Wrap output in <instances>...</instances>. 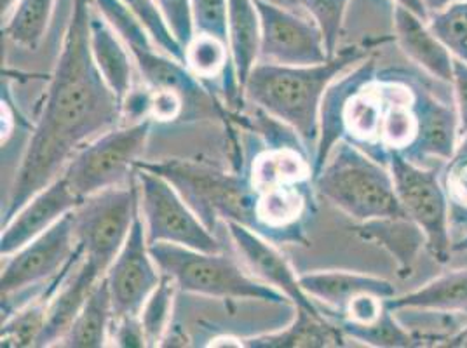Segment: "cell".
<instances>
[{
    "instance_id": "cell-1",
    "label": "cell",
    "mask_w": 467,
    "mask_h": 348,
    "mask_svg": "<svg viewBox=\"0 0 467 348\" xmlns=\"http://www.w3.org/2000/svg\"><path fill=\"white\" fill-rule=\"evenodd\" d=\"M93 0H74L39 118L21 157L2 225L63 173L78 148L122 124L124 103L98 72L91 53Z\"/></svg>"
},
{
    "instance_id": "cell-2",
    "label": "cell",
    "mask_w": 467,
    "mask_h": 348,
    "mask_svg": "<svg viewBox=\"0 0 467 348\" xmlns=\"http://www.w3.org/2000/svg\"><path fill=\"white\" fill-rule=\"evenodd\" d=\"M431 91L398 70H379L368 56L337 78L323 99L312 169L317 173L340 139L388 166L390 152L413 160Z\"/></svg>"
},
{
    "instance_id": "cell-3",
    "label": "cell",
    "mask_w": 467,
    "mask_h": 348,
    "mask_svg": "<svg viewBox=\"0 0 467 348\" xmlns=\"http://www.w3.org/2000/svg\"><path fill=\"white\" fill-rule=\"evenodd\" d=\"M368 58V49L348 46L316 65H274L258 61L244 84V97L281 120L302 138L312 154L319 141L321 107L331 84L354 65Z\"/></svg>"
},
{
    "instance_id": "cell-4",
    "label": "cell",
    "mask_w": 467,
    "mask_h": 348,
    "mask_svg": "<svg viewBox=\"0 0 467 348\" xmlns=\"http://www.w3.org/2000/svg\"><path fill=\"white\" fill-rule=\"evenodd\" d=\"M93 4L130 49L149 91L178 93L183 97L187 120L216 116L227 124V128H233V110L223 107L185 63L159 49L143 25L120 0H93Z\"/></svg>"
},
{
    "instance_id": "cell-5",
    "label": "cell",
    "mask_w": 467,
    "mask_h": 348,
    "mask_svg": "<svg viewBox=\"0 0 467 348\" xmlns=\"http://www.w3.org/2000/svg\"><path fill=\"white\" fill-rule=\"evenodd\" d=\"M314 189L356 223L407 216L389 168L344 139L333 145L327 162L314 174Z\"/></svg>"
},
{
    "instance_id": "cell-6",
    "label": "cell",
    "mask_w": 467,
    "mask_h": 348,
    "mask_svg": "<svg viewBox=\"0 0 467 348\" xmlns=\"http://www.w3.org/2000/svg\"><path fill=\"white\" fill-rule=\"evenodd\" d=\"M137 168L166 178L210 232L220 221H235L254 230L256 197L243 169L227 173L191 159H141Z\"/></svg>"
},
{
    "instance_id": "cell-7",
    "label": "cell",
    "mask_w": 467,
    "mask_h": 348,
    "mask_svg": "<svg viewBox=\"0 0 467 348\" xmlns=\"http://www.w3.org/2000/svg\"><path fill=\"white\" fill-rule=\"evenodd\" d=\"M150 254L161 271L175 281L178 291L218 300L292 305L283 292L258 281L243 263L239 265L223 251H197L161 242L150 246Z\"/></svg>"
},
{
    "instance_id": "cell-8",
    "label": "cell",
    "mask_w": 467,
    "mask_h": 348,
    "mask_svg": "<svg viewBox=\"0 0 467 348\" xmlns=\"http://www.w3.org/2000/svg\"><path fill=\"white\" fill-rule=\"evenodd\" d=\"M152 126L154 120L145 117L98 136L78 148L61 174L82 200L130 185L137 178L138 160L145 152Z\"/></svg>"
},
{
    "instance_id": "cell-9",
    "label": "cell",
    "mask_w": 467,
    "mask_h": 348,
    "mask_svg": "<svg viewBox=\"0 0 467 348\" xmlns=\"http://www.w3.org/2000/svg\"><path fill=\"white\" fill-rule=\"evenodd\" d=\"M76 251L78 235L72 211L18 251L2 258V312L9 313L34 300L47 281L70 263Z\"/></svg>"
},
{
    "instance_id": "cell-10",
    "label": "cell",
    "mask_w": 467,
    "mask_h": 348,
    "mask_svg": "<svg viewBox=\"0 0 467 348\" xmlns=\"http://www.w3.org/2000/svg\"><path fill=\"white\" fill-rule=\"evenodd\" d=\"M140 214L137 178L124 187L88 197L78 210L76 235L82 265L99 279L107 275Z\"/></svg>"
},
{
    "instance_id": "cell-11",
    "label": "cell",
    "mask_w": 467,
    "mask_h": 348,
    "mask_svg": "<svg viewBox=\"0 0 467 348\" xmlns=\"http://www.w3.org/2000/svg\"><path fill=\"white\" fill-rule=\"evenodd\" d=\"M137 183L149 246L166 242L197 251H223L220 241L166 178L137 168Z\"/></svg>"
},
{
    "instance_id": "cell-12",
    "label": "cell",
    "mask_w": 467,
    "mask_h": 348,
    "mask_svg": "<svg viewBox=\"0 0 467 348\" xmlns=\"http://www.w3.org/2000/svg\"><path fill=\"white\" fill-rule=\"evenodd\" d=\"M388 168L403 211L426 233V248L434 260L447 263L451 252L450 210L438 169L411 162L400 152H390Z\"/></svg>"
},
{
    "instance_id": "cell-13",
    "label": "cell",
    "mask_w": 467,
    "mask_h": 348,
    "mask_svg": "<svg viewBox=\"0 0 467 348\" xmlns=\"http://www.w3.org/2000/svg\"><path fill=\"white\" fill-rule=\"evenodd\" d=\"M260 15V59L274 65H316L330 59L319 25L275 0H254Z\"/></svg>"
},
{
    "instance_id": "cell-14",
    "label": "cell",
    "mask_w": 467,
    "mask_h": 348,
    "mask_svg": "<svg viewBox=\"0 0 467 348\" xmlns=\"http://www.w3.org/2000/svg\"><path fill=\"white\" fill-rule=\"evenodd\" d=\"M105 279L109 282L116 317L140 315L145 302L161 282L162 271L150 254L145 225L140 214Z\"/></svg>"
},
{
    "instance_id": "cell-15",
    "label": "cell",
    "mask_w": 467,
    "mask_h": 348,
    "mask_svg": "<svg viewBox=\"0 0 467 348\" xmlns=\"http://www.w3.org/2000/svg\"><path fill=\"white\" fill-rule=\"evenodd\" d=\"M225 229L235 254L239 256L246 271L258 281L283 292L292 302L293 309H306L312 313H321L317 303L302 290L298 279L300 275L295 273L290 261L275 248V244L235 221H225Z\"/></svg>"
},
{
    "instance_id": "cell-16",
    "label": "cell",
    "mask_w": 467,
    "mask_h": 348,
    "mask_svg": "<svg viewBox=\"0 0 467 348\" xmlns=\"http://www.w3.org/2000/svg\"><path fill=\"white\" fill-rule=\"evenodd\" d=\"M84 200L78 197L63 174L34 195L16 216L2 225L0 254L2 258L21 250L25 244L58 223L63 216L76 211Z\"/></svg>"
},
{
    "instance_id": "cell-17",
    "label": "cell",
    "mask_w": 467,
    "mask_h": 348,
    "mask_svg": "<svg viewBox=\"0 0 467 348\" xmlns=\"http://www.w3.org/2000/svg\"><path fill=\"white\" fill-rule=\"evenodd\" d=\"M300 286L327 317L340 315L350 302L361 294H375L384 300L396 296L392 282L367 273L348 271H319L302 273Z\"/></svg>"
},
{
    "instance_id": "cell-18",
    "label": "cell",
    "mask_w": 467,
    "mask_h": 348,
    "mask_svg": "<svg viewBox=\"0 0 467 348\" xmlns=\"http://www.w3.org/2000/svg\"><path fill=\"white\" fill-rule=\"evenodd\" d=\"M392 26L394 39L405 56L431 77L451 86L453 55L447 44L429 28V21L401 5H394Z\"/></svg>"
},
{
    "instance_id": "cell-19",
    "label": "cell",
    "mask_w": 467,
    "mask_h": 348,
    "mask_svg": "<svg viewBox=\"0 0 467 348\" xmlns=\"http://www.w3.org/2000/svg\"><path fill=\"white\" fill-rule=\"evenodd\" d=\"M91 53L107 86L122 103L133 93V58L112 25L93 4L91 13Z\"/></svg>"
},
{
    "instance_id": "cell-20",
    "label": "cell",
    "mask_w": 467,
    "mask_h": 348,
    "mask_svg": "<svg viewBox=\"0 0 467 348\" xmlns=\"http://www.w3.org/2000/svg\"><path fill=\"white\" fill-rule=\"evenodd\" d=\"M296 315L292 324L281 331L258 334L243 340L248 348H325L344 347L346 334L335 321L309 310L295 309Z\"/></svg>"
},
{
    "instance_id": "cell-21",
    "label": "cell",
    "mask_w": 467,
    "mask_h": 348,
    "mask_svg": "<svg viewBox=\"0 0 467 348\" xmlns=\"http://www.w3.org/2000/svg\"><path fill=\"white\" fill-rule=\"evenodd\" d=\"M363 241L382 246L396 260L400 275H410L420 250L428 246L426 233L409 216H389L359 221L352 227Z\"/></svg>"
},
{
    "instance_id": "cell-22",
    "label": "cell",
    "mask_w": 467,
    "mask_h": 348,
    "mask_svg": "<svg viewBox=\"0 0 467 348\" xmlns=\"http://www.w3.org/2000/svg\"><path fill=\"white\" fill-rule=\"evenodd\" d=\"M114 307L109 282L103 277L91 291L84 307L72 322L58 347L103 348L110 345V329L114 322Z\"/></svg>"
},
{
    "instance_id": "cell-23",
    "label": "cell",
    "mask_w": 467,
    "mask_h": 348,
    "mask_svg": "<svg viewBox=\"0 0 467 348\" xmlns=\"http://www.w3.org/2000/svg\"><path fill=\"white\" fill-rule=\"evenodd\" d=\"M260 15L254 0H229V49L243 93L260 59Z\"/></svg>"
},
{
    "instance_id": "cell-24",
    "label": "cell",
    "mask_w": 467,
    "mask_h": 348,
    "mask_svg": "<svg viewBox=\"0 0 467 348\" xmlns=\"http://www.w3.org/2000/svg\"><path fill=\"white\" fill-rule=\"evenodd\" d=\"M392 312L401 310H431V312H461L467 310V271H448L419 290L386 300Z\"/></svg>"
},
{
    "instance_id": "cell-25",
    "label": "cell",
    "mask_w": 467,
    "mask_h": 348,
    "mask_svg": "<svg viewBox=\"0 0 467 348\" xmlns=\"http://www.w3.org/2000/svg\"><path fill=\"white\" fill-rule=\"evenodd\" d=\"M57 0H18L4 18L2 34L25 51H37L47 34Z\"/></svg>"
},
{
    "instance_id": "cell-26",
    "label": "cell",
    "mask_w": 467,
    "mask_h": 348,
    "mask_svg": "<svg viewBox=\"0 0 467 348\" xmlns=\"http://www.w3.org/2000/svg\"><path fill=\"white\" fill-rule=\"evenodd\" d=\"M49 303L51 298L42 291L39 296L4 317L0 329V345L13 348L36 347L40 333L46 326Z\"/></svg>"
},
{
    "instance_id": "cell-27",
    "label": "cell",
    "mask_w": 467,
    "mask_h": 348,
    "mask_svg": "<svg viewBox=\"0 0 467 348\" xmlns=\"http://www.w3.org/2000/svg\"><path fill=\"white\" fill-rule=\"evenodd\" d=\"M342 333L356 342H361L368 347L407 348L419 347V340L403 328L394 312L388 309L382 312L379 319L368 324H354V322H337Z\"/></svg>"
},
{
    "instance_id": "cell-28",
    "label": "cell",
    "mask_w": 467,
    "mask_h": 348,
    "mask_svg": "<svg viewBox=\"0 0 467 348\" xmlns=\"http://www.w3.org/2000/svg\"><path fill=\"white\" fill-rule=\"evenodd\" d=\"M178 286L175 281L162 273L161 282L157 284L154 292L145 302L143 309L140 312V321L145 333L147 348H156L162 345L164 336L171 328V315Z\"/></svg>"
},
{
    "instance_id": "cell-29",
    "label": "cell",
    "mask_w": 467,
    "mask_h": 348,
    "mask_svg": "<svg viewBox=\"0 0 467 348\" xmlns=\"http://www.w3.org/2000/svg\"><path fill=\"white\" fill-rule=\"evenodd\" d=\"M128 11L137 18L149 36L156 42L157 47L166 55L185 63V49L176 40L168 21L164 18L156 0H120Z\"/></svg>"
},
{
    "instance_id": "cell-30",
    "label": "cell",
    "mask_w": 467,
    "mask_h": 348,
    "mask_svg": "<svg viewBox=\"0 0 467 348\" xmlns=\"http://www.w3.org/2000/svg\"><path fill=\"white\" fill-rule=\"evenodd\" d=\"M293 2L298 4L307 13V16H311L312 20L319 25L331 58L338 51V40L342 36L350 0H293Z\"/></svg>"
},
{
    "instance_id": "cell-31",
    "label": "cell",
    "mask_w": 467,
    "mask_h": 348,
    "mask_svg": "<svg viewBox=\"0 0 467 348\" xmlns=\"http://www.w3.org/2000/svg\"><path fill=\"white\" fill-rule=\"evenodd\" d=\"M429 28L447 44L455 58L467 61V2L431 15Z\"/></svg>"
},
{
    "instance_id": "cell-32",
    "label": "cell",
    "mask_w": 467,
    "mask_h": 348,
    "mask_svg": "<svg viewBox=\"0 0 467 348\" xmlns=\"http://www.w3.org/2000/svg\"><path fill=\"white\" fill-rule=\"evenodd\" d=\"M195 34L229 44V0H191Z\"/></svg>"
},
{
    "instance_id": "cell-33",
    "label": "cell",
    "mask_w": 467,
    "mask_h": 348,
    "mask_svg": "<svg viewBox=\"0 0 467 348\" xmlns=\"http://www.w3.org/2000/svg\"><path fill=\"white\" fill-rule=\"evenodd\" d=\"M176 40L183 49L194 39L195 28L191 0H156Z\"/></svg>"
},
{
    "instance_id": "cell-34",
    "label": "cell",
    "mask_w": 467,
    "mask_h": 348,
    "mask_svg": "<svg viewBox=\"0 0 467 348\" xmlns=\"http://www.w3.org/2000/svg\"><path fill=\"white\" fill-rule=\"evenodd\" d=\"M110 345L122 348H147L140 315L114 317L110 329Z\"/></svg>"
},
{
    "instance_id": "cell-35",
    "label": "cell",
    "mask_w": 467,
    "mask_h": 348,
    "mask_svg": "<svg viewBox=\"0 0 467 348\" xmlns=\"http://www.w3.org/2000/svg\"><path fill=\"white\" fill-rule=\"evenodd\" d=\"M453 103L459 117V135L461 138L467 133V61L453 56Z\"/></svg>"
},
{
    "instance_id": "cell-36",
    "label": "cell",
    "mask_w": 467,
    "mask_h": 348,
    "mask_svg": "<svg viewBox=\"0 0 467 348\" xmlns=\"http://www.w3.org/2000/svg\"><path fill=\"white\" fill-rule=\"evenodd\" d=\"M467 169V133L459 139L457 150L453 157L448 160L447 171H445V183L455 179L459 174Z\"/></svg>"
},
{
    "instance_id": "cell-37",
    "label": "cell",
    "mask_w": 467,
    "mask_h": 348,
    "mask_svg": "<svg viewBox=\"0 0 467 348\" xmlns=\"http://www.w3.org/2000/svg\"><path fill=\"white\" fill-rule=\"evenodd\" d=\"M392 2H394V5H401V7L409 9L413 15L420 16L422 20L429 21V18H431L424 0H392Z\"/></svg>"
},
{
    "instance_id": "cell-38",
    "label": "cell",
    "mask_w": 467,
    "mask_h": 348,
    "mask_svg": "<svg viewBox=\"0 0 467 348\" xmlns=\"http://www.w3.org/2000/svg\"><path fill=\"white\" fill-rule=\"evenodd\" d=\"M462 2H467V0H424L429 16L436 15V13H441V11H445L448 7H451L455 4H462Z\"/></svg>"
},
{
    "instance_id": "cell-39",
    "label": "cell",
    "mask_w": 467,
    "mask_h": 348,
    "mask_svg": "<svg viewBox=\"0 0 467 348\" xmlns=\"http://www.w3.org/2000/svg\"><path fill=\"white\" fill-rule=\"evenodd\" d=\"M447 347H467V324L466 328L461 329L457 334L447 340Z\"/></svg>"
},
{
    "instance_id": "cell-40",
    "label": "cell",
    "mask_w": 467,
    "mask_h": 348,
    "mask_svg": "<svg viewBox=\"0 0 467 348\" xmlns=\"http://www.w3.org/2000/svg\"><path fill=\"white\" fill-rule=\"evenodd\" d=\"M18 0H0V11H2V20L13 11V7H15V4H16Z\"/></svg>"
}]
</instances>
